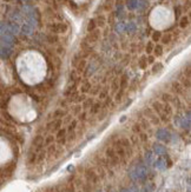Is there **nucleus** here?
Instances as JSON below:
<instances>
[{
	"mask_svg": "<svg viewBox=\"0 0 191 192\" xmlns=\"http://www.w3.org/2000/svg\"><path fill=\"white\" fill-rule=\"evenodd\" d=\"M98 39V31H92L90 33V40L91 41H96Z\"/></svg>",
	"mask_w": 191,
	"mask_h": 192,
	"instance_id": "f257e3e1",
	"label": "nucleus"
},
{
	"mask_svg": "<svg viewBox=\"0 0 191 192\" xmlns=\"http://www.w3.org/2000/svg\"><path fill=\"white\" fill-rule=\"evenodd\" d=\"M94 26H96V25H94V20H91V21L89 23V26H87V30L92 32L93 30H94Z\"/></svg>",
	"mask_w": 191,
	"mask_h": 192,
	"instance_id": "f03ea898",
	"label": "nucleus"
},
{
	"mask_svg": "<svg viewBox=\"0 0 191 192\" xmlns=\"http://www.w3.org/2000/svg\"><path fill=\"white\" fill-rule=\"evenodd\" d=\"M186 25H188V18H183L182 21H181V26H182V27H185Z\"/></svg>",
	"mask_w": 191,
	"mask_h": 192,
	"instance_id": "7ed1b4c3",
	"label": "nucleus"
},
{
	"mask_svg": "<svg viewBox=\"0 0 191 192\" xmlns=\"http://www.w3.org/2000/svg\"><path fill=\"white\" fill-rule=\"evenodd\" d=\"M153 40H155V41H156V40H158V39L161 38V33H159V32H156V33H155V34H153Z\"/></svg>",
	"mask_w": 191,
	"mask_h": 192,
	"instance_id": "20e7f679",
	"label": "nucleus"
},
{
	"mask_svg": "<svg viewBox=\"0 0 191 192\" xmlns=\"http://www.w3.org/2000/svg\"><path fill=\"white\" fill-rule=\"evenodd\" d=\"M155 52H156V54H157V55H161V54H162V47L161 46H157V47H156V50H155Z\"/></svg>",
	"mask_w": 191,
	"mask_h": 192,
	"instance_id": "39448f33",
	"label": "nucleus"
},
{
	"mask_svg": "<svg viewBox=\"0 0 191 192\" xmlns=\"http://www.w3.org/2000/svg\"><path fill=\"white\" fill-rule=\"evenodd\" d=\"M169 40H170V36H165L164 39H163V43H164V44H166V43H169Z\"/></svg>",
	"mask_w": 191,
	"mask_h": 192,
	"instance_id": "423d86ee",
	"label": "nucleus"
},
{
	"mask_svg": "<svg viewBox=\"0 0 191 192\" xmlns=\"http://www.w3.org/2000/svg\"><path fill=\"white\" fill-rule=\"evenodd\" d=\"M146 50H147V53H150V52H151V50H152V44H149L147 47H146Z\"/></svg>",
	"mask_w": 191,
	"mask_h": 192,
	"instance_id": "0eeeda50",
	"label": "nucleus"
}]
</instances>
